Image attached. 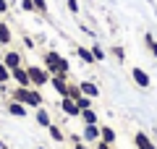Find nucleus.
Listing matches in <instances>:
<instances>
[{"instance_id":"1","label":"nucleus","mask_w":157,"mask_h":149,"mask_svg":"<svg viewBox=\"0 0 157 149\" xmlns=\"http://www.w3.org/2000/svg\"><path fill=\"white\" fill-rule=\"evenodd\" d=\"M11 99H16V102H21V105H26L29 110H37V107L45 105V97H42V92L34 86H16L11 92Z\"/></svg>"},{"instance_id":"2","label":"nucleus","mask_w":157,"mask_h":149,"mask_svg":"<svg viewBox=\"0 0 157 149\" xmlns=\"http://www.w3.org/2000/svg\"><path fill=\"white\" fill-rule=\"evenodd\" d=\"M26 71H29V81H32L34 89H39V86H45V84H50V73H47L45 66H26Z\"/></svg>"},{"instance_id":"3","label":"nucleus","mask_w":157,"mask_h":149,"mask_svg":"<svg viewBox=\"0 0 157 149\" xmlns=\"http://www.w3.org/2000/svg\"><path fill=\"white\" fill-rule=\"evenodd\" d=\"M68 76H63V73H55V76H50V86L55 89L58 97H68Z\"/></svg>"},{"instance_id":"4","label":"nucleus","mask_w":157,"mask_h":149,"mask_svg":"<svg viewBox=\"0 0 157 149\" xmlns=\"http://www.w3.org/2000/svg\"><path fill=\"white\" fill-rule=\"evenodd\" d=\"M131 78H134V84L139 89H149L152 86V78H149V73H147L144 68H131Z\"/></svg>"},{"instance_id":"5","label":"nucleus","mask_w":157,"mask_h":149,"mask_svg":"<svg viewBox=\"0 0 157 149\" xmlns=\"http://www.w3.org/2000/svg\"><path fill=\"white\" fill-rule=\"evenodd\" d=\"M11 81H16V86H32L26 66H18V68H13V71H11Z\"/></svg>"},{"instance_id":"6","label":"nucleus","mask_w":157,"mask_h":149,"mask_svg":"<svg viewBox=\"0 0 157 149\" xmlns=\"http://www.w3.org/2000/svg\"><path fill=\"white\" fill-rule=\"evenodd\" d=\"M58 60H60V52H58V50H47L45 55H42V66L47 68V73H50V76H52V71H55Z\"/></svg>"},{"instance_id":"7","label":"nucleus","mask_w":157,"mask_h":149,"mask_svg":"<svg viewBox=\"0 0 157 149\" xmlns=\"http://www.w3.org/2000/svg\"><path fill=\"white\" fill-rule=\"evenodd\" d=\"M6 110H8V115H13V118H26L29 115V107L21 105V102H16V99H8Z\"/></svg>"},{"instance_id":"8","label":"nucleus","mask_w":157,"mask_h":149,"mask_svg":"<svg viewBox=\"0 0 157 149\" xmlns=\"http://www.w3.org/2000/svg\"><path fill=\"white\" fill-rule=\"evenodd\" d=\"M3 63H6L8 68H18V66H24V58H21V52L18 50H6V55H3Z\"/></svg>"},{"instance_id":"9","label":"nucleus","mask_w":157,"mask_h":149,"mask_svg":"<svg viewBox=\"0 0 157 149\" xmlns=\"http://www.w3.org/2000/svg\"><path fill=\"white\" fill-rule=\"evenodd\" d=\"M81 139L89 144H97L100 141V123H92V126H84L81 128Z\"/></svg>"},{"instance_id":"10","label":"nucleus","mask_w":157,"mask_h":149,"mask_svg":"<svg viewBox=\"0 0 157 149\" xmlns=\"http://www.w3.org/2000/svg\"><path fill=\"white\" fill-rule=\"evenodd\" d=\"M60 110L66 113L68 118H78V115H81V110H78V105L73 102L71 97H60Z\"/></svg>"},{"instance_id":"11","label":"nucleus","mask_w":157,"mask_h":149,"mask_svg":"<svg viewBox=\"0 0 157 149\" xmlns=\"http://www.w3.org/2000/svg\"><path fill=\"white\" fill-rule=\"evenodd\" d=\"M78 89H81V94H86V97H92V99L100 97V86H97L94 81H78Z\"/></svg>"},{"instance_id":"12","label":"nucleus","mask_w":157,"mask_h":149,"mask_svg":"<svg viewBox=\"0 0 157 149\" xmlns=\"http://www.w3.org/2000/svg\"><path fill=\"white\" fill-rule=\"evenodd\" d=\"M13 42V32H11V24L0 21V47H8Z\"/></svg>"},{"instance_id":"13","label":"nucleus","mask_w":157,"mask_h":149,"mask_svg":"<svg viewBox=\"0 0 157 149\" xmlns=\"http://www.w3.org/2000/svg\"><path fill=\"white\" fill-rule=\"evenodd\" d=\"M34 120H37V126H39V128H47V126L52 123V118H50V113L45 110V105L37 107V113H34Z\"/></svg>"},{"instance_id":"14","label":"nucleus","mask_w":157,"mask_h":149,"mask_svg":"<svg viewBox=\"0 0 157 149\" xmlns=\"http://www.w3.org/2000/svg\"><path fill=\"white\" fill-rule=\"evenodd\" d=\"M115 139H118L115 128H110V126H100V141H105V144H115Z\"/></svg>"},{"instance_id":"15","label":"nucleus","mask_w":157,"mask_h":149,"mask_svg":"<svg viewBox=\"0 0 157 149\" xmlns=\"http://www.w3.org/2000/svg\"><path fill=\"white\" fill-rule=\"evenodd\" d=\"M76 55H78V60H81V63H86V66H94V63H97L89 47H81V44H78V47H76Z\"/></svg>"},{"instance_id":"16","label":"nucleus","mask_w":157,"mask_h":149,"mask_svg":"<svg viewBox=\"0 0 157 149\" xmlns=\"http://www.w3.org/2000/svg\"><path fill=\"white\" fill-rule=\"evenodd\" d=\"M134 144H136V149H149L152 147V139L147 136L144 131H136L134 133Z\"/></svg>"},{"instance_id":"17","label":"nucleus","mask_w":157,"mask_h":149,"mask_svg":"<svg viewBox=\"0 0 157 149\" xmlns=\"http://www.w3.org/2000/svg\"><path fill=\"white\" fill-rule=\"evenodd\" d=\"M47 133H50V139H52V141H58V144L66 141V133H63V128L58 126V123H50V126H47Z\"/></svg>"},{"instance_id":"18","label":"nucleus","mask_w":157,"mask_h":149,"mask_svg":"<svg viewBox=\"0 0 157 149\" xmlns=\"http://www.w3.org/2000/svg\"><path fill=\"white\" fill-rule=\"evenodd\" d=\"M78 118H81V123H84V126L100 123V115H97V110H92V107H89V110H81V115H78Z\"/></svg>"},{"instance_id":"19","label":"nucleus","mask_w":157,"mask_h":149,"mask_svg":"<svg viewBox=\"0 0 157 149\" xmlns=\"http://www.w3.org/2000/svg\"><path fill=\"white\" fill-rule=\"evenodd\" d=\"M55 73H63V76H68V73H71V63H68V58L60 55V60H58V66H55V71H52V76H55Z\"/></svg>"},{"instance_id":"20","label":"nucleus","mask_w":157,"mask_h":149,"mask_svg":"<svg viewBox=\"0 0 157 149\" xmlns=\"http://www.w3.org/2000/svg\"><path fill=\"white\" fill-rule=\"evenodd\" d=\"M32 3H34V13H39V16H47V13H50L47 0H32Z\"/></svg>"},{"instance_id":"21","label":"nucleus","mask_w":157,"mask_h":149,"mask_svg":"<svg viewBox=\"0 0 157 149\" xmlns=\"http://www.w3.org/2000/svg\"><path fill=\"white\" fill-rule=\"evenodd\" d=\"M89 50H92V55H94V60H97V63H102V60L107 58V52H105V50L100 47V42H94V44H92Z\"/></svg>"},{"instance_id":"22","label":"nucleus","mask_w":157,"mask_h":149,"mask_svg":"<svg viewBox=\"0 0 157 149\" xmlns=\"http://www.w3.org/2000/svg\"><path fill=\"white\" fill-rule=\"evenodd\" d=\"M8 81H11V68H8L3 60H0V86H6Z\"/></svg>"},{"instance_id":"23","label":"nucleus","mask_w":157,"mask_h":149,"mask_svg":"<svg viewBox=\"0 0 157 149\" xmlns=\"http://www.w3.org/2000/svg\"><path fill=\"white\" fill-rule=\"evenodd\" d=\"M110 55L115 58L118 63H123V60H126V50L121 47V44H115V47H110Z\"/></svg>"},{"instance_id":"24","label":"nucleus","mask_w":157,"mask_h":149,"mask_svg":"<svg viewBox=\"0 0 157 149\" xmlns=\"http://www.w3.org/2000/svg\"><path fill=\"white\" fill-rule=\"evenodd\" d=\"M92 102H94V99H92V97H86V94H81V97L76 99L78 110H89V107H92Z\"/></svg>"},{"instance_id":"25","label":"nucleus","mask_w":157,"mask_h":149,"mask_svg":"<svg viewBox=\"0 0 157 149\" xmlns=\"http://www.w3.org/2000/svg\"><path fill=\"white\" fill-rule=\"evenodd\" d=\"M68 97H71V99H73V102H76V99H78V97H81V89H78V84H73V81H71V84H68Z\"/></svg>"},{"instance_id":"26","label":"nucleus","mask_w":157,"mask_h":149,"mask_svg":"<svg viewBox=\"0 0 157 149\" xmlns=\"http://www.w3.org/2000/svg\"><path fill=\"white\" fill-rule=\"evenodd\" d=\"M66 6H68V11H71L73 16H78V0H66Z\"/></svg>"},{"instance_id":"27","label":"nucleus","mask_w":157,"mask_h":149,"mask_svg":"<svg viewBox=\"0 0 157 149\" xmlns=\"http://www.w3.org/2000/svg\"><path fill=\"white\" fill-rule=\"evenodd\" d=\"M21 3V11H26V13H34V3L32 0H18Z\"/></svg>"},{"instance_id":"28","label":"nucleus","mask_w":157,"mask_h":149,"mask_svg":"<svg viewBox=\"0 0 157 149\" xmlns=\"http://www.w3.org/2000/svg\"><path fill=\"white\" fill-rule=\"evenodd\" d=\"M24 47H26V50H34V39H32V37H24Z\"/></svg>"},{"instance_id":"29","label":"nucleus","mask_w":157,"mask_h":149,"mask_svg":"<svg viewBox=\"0 0 157 149\" xmlns=\"http://www.w3.org/2000/svg\"><path fill=\"white\" fill-rule=\"evenodd\" d=\"M8 8H11V3L8 0H0V13H8Z\"/></svg>"},{"instance_id":"30","label":"nucleus","mask_w":157,"mask_h":149,"mask_svg":"<svg viewBox=\"0 0 157 149\" xmlns=\"http://www.w3.org/2000/svg\"><path fill=\"white\" fill-rule=\"evenodd\" d=\"M152 42H155V37H152V34H149V32H144V44H147V47H149V44H152Z\"/></svg>"},{"instance_id":"31","label":"nucleus","mask_w":157,"mask_h":149,"mask_svg":"<svg viewBox=\"0 0 157 149\" xmlns=\"http://www.w3.org/2000/svg\"><path fill=\"white\" fill-rule=\"evenodd\" d=\"M147 50H149V52H152V58H157V39H155V42H152V44H149V47H147Z\"/></svg>"},{"instance_id":"32","label":"nucleus","mask_w":157,"mask_h":149,"mask_svg":"<svg viewBox=\"0 0 157 149\" xmlns=\"http://www.w3.org/2000/svg\"><path fill=\"white\" fill-rule=\"evenodd\" d=\"M94 149H113V144H105V141H97Z\"/></svg>"},{"instance_id":"33","label":"nucleus","mask_w":157,"mask_h":149,"mask_svg":"<svg viewBox=\"0 0 157 149\" xmlns=\"http://www.w3.org/2000/svg\"><path fill=\"white\" fill-rule=\"evenodd\" d=\"M73 149H92V147H86L84 141H78V144H73Z\"/></svg>"},{"instance_id":"34","label":"nucleus","mask_w":157,"mask_h":149,"mask_svg":"<svg viewBox=\"0 0 157 149\" xmlns=\"http://www.w3.org/2000/svg\"><path fill=\"white\" fill-rule=\"evenodd\" d=\"M0 149H8V144H6V141H0Z\"/></svg>"},{"instance_id":"35","label":"nucleus","mask_w":157,"mask_h":149,"mask_svg":"<svg viewBox=\"0 0 157 149\" xmlns=\"http://www.w3.org/2000/svg\"><path fill=\"white\" fill-rule=\"evenodd\" d=\"M149 149H157V147H155V144H152V147H149Z\"/></svg>"},{"instance_id":"36","label":"nucleus","mask_w":157,"mask_h":149,"mask_svg":"<svg viewBox=\"0 0 157 149\" xmlns=\"http://www.w3.org/2000/svg\"><path fill=\"white\" fill-rule=\"evenodd\" d=\"M37 149H45V147H37Z\"/></svg>"}]
</instances>
